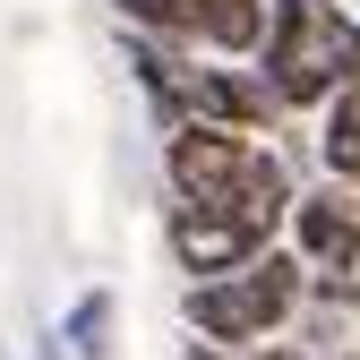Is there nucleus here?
Segmentation results:
<instances>
[{"label": "nucleus", "instance_id": "nucleus-2", "mask_svg": "<svg viewBox=\"0 0 360 360\" xmlns=\"http://www.w3.org/2000/svg\"><path fill=\"white\" fill-rule=\"evenodd\" d=\"M360 77V26L335 9V0H275L266 18V86H275L283 112L335 103Z\"/></svg>", "mask_w": 360, "mask_h": 360}, {"label": "nucleus", "instance_id": "nucleus-1", "mask_svg": "<svg viewBox=\"0 0 360 360\" xmlns=\"http://www.w3.org/2000/svg\"><path fill=\"white\" fill-rule=\"evenodd\" d=\"M163 172H172V189L189 198V206H223V214H240L257 240L300 206L292 180H283V155L257 146V138H240V129H223V120H180L172 146H163Z\"/></svg>", "mask_w": 360, "mask_h": 360}, {"label": "nucleus", "instance_id": "nucleus-7", "mask_svg": "<svg viewBox=\"0 0 360 360\" xmlns=\"http://www.w3.org/2000/svg\"><path fill=\"white\" fill-rule=\"evenodd\" d=\"M60 343H69V360H112V292H86V300H69Z\"/></svg>", "mask_w": 360, "mask_h": 360}, {"label": "nucleus", "instance_id": "nucleus-3", "mask_svg": "<svg viewBox=\"0 0 360 360\" xmlns=\"http://www.w3.org/2000/svg\"><path fill=\"white\" fill-rule=\"evenodd\" d=\"M300 283H309V257H275V249H257L249 266H232V275H206L189 292V326L223 352H249L266 343L292 309H300Z\"/></svg>", "mask_w": 360, "mask_h": 360}, {"label": "nucleus", "instance_id": "nucleus-8", "mask_svg": "<svg viewBox=\"0 0 360 360\" xmlns=\"http://www.w3.org/2000/svg\"><path fill=\"white\" fill-rule=\"evenodd\" d=\"M309 283H318L335 309H360V232H352V240H343L326 266H309Z\"/></svg>", "mask_w": 360, "mask_h": 360}, {"label": "nucleus", "instance_id": "nucleus-5", "mask_svg": "<svg viewBox=\"0 0 360 360\" xmlns=\"http://www.w3.org/2000/svg\"><path fill=\"white\" fill-rule=\"evenodd\" d=\"M292 232H300V257H309V266H326V257L360 232V214L326 189V198H300V206H292Z\"/></svg>", "mask_w": 360, "mask_h": 360}, {"label": "nucleus", "instance_id": "nucleus-6", "mask_svg": "<svg viewBox=\"0 0 360 360\" xmlns=\"http://www.w3.org/2000/svg\"><path fill=\"white\" fill-rule=\"evenodd\" d=\"M318 155H326V172L343 180V189H360V77H352L343 95L326 103V129H318Z\"/></svg>", "mask_w": 360, "mask_h": 360}, {"label": "nucleus", "instance_id": "nucleus-9", "mask_svg": "<svg viewBox=\"0 0 360 360\" xmlns=\"http://www.w3.org/2000/svg\"><path fill=\"white\" fill-rule=\"evenodd\" d=\"M129 26H155V34H180V18H189V0H120Z\"/></svg>", "mask_w": 360, "mask_h": 360}, {"label": "nucleus", "instance_id": "nucleus-10", "mask_svg": "<svg viewBox=\"0 0 360 360\" xmlns=\"http://www.w3.org/2000/svg\"><path fill=\"white\" fill-rule=\"evenodd\" d=\"M43 360H69V343H60V335H52V343H43Z\"/></svg>", "mask_w": 360, "mask_h": 360}, {"label": "nucleus", "instance_id": "nucleus-11", "mask_svg": "<svg viewBox=\"0 0 360 360\" xmlns=\"http://www.w3.org/2000/svg\"><path fill=\"white\" fill-rule=\"evenodd\" d=\"M189 360H223V343H198V352H189Z\"/></svg>", "mask_w": 360, "mask_h": 360}, {"label": "nucleus", "instance_id": "nucleus-4", "mask_svg": "<svg viewBox=\"0 0 360 360\" xmlns=\"http://www.w3.org/2000/svg\"><path fill=\"white\" fill-rule=\"evenodd\" d=\"M163 240H172V257L189 266V275H232V266H249V257L266 249V240L249 232L240 214H223V206H189V198L172 206Z\"/></svg>", "mask_w": 360, "mask_h": 360}]
</instances>
